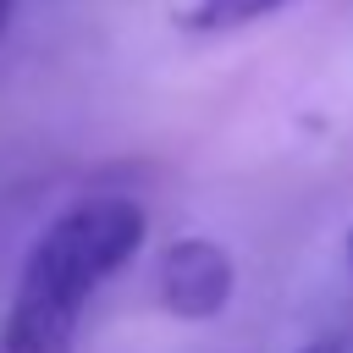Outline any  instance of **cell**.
Instances as JSON below:
<instances>
[{
	"label": "cell",
	"mask_w": 353,
	"mask_h": 353,
	"mask_svg": "<svg viewBox=\"0 0 353 353\" xmlns=\"http://www.w3.org/2000/svg\"><path fill=\"white\" fill-rule=\"evenodd\" d=\"M143 237H149V215L121 193H94L66 204L22 259L0 325V353H72L88 298L121 265L138 259Z\"/></svg>",
	"instance_id": "obj_1"
},
{
	"label": "cell",
	"mask_w": 353,
	"mask_h": 353,
	"mask_svg": "<svg viewBox=\"0 0 353 353\" xmlns=\"http://www.w3.org/2000/svg\"><path fill=\"white\" fill-rule=\"evenodd\" d=\"M237 265L210 237H176L154 265V298L176 320H215L232 303Z\"/></svg>",
	"instance_id": "obj_2"
},
{
	"label": "cell",
	"mask_w": 353,
	"mask_h": 353,
	"mask_svg": "<svg viewBox=\"0 0 353 353\" xmlns=\"http://www.w3.org/2000/svg\"><path fill=\"white\" fill-rule=\"evenodd\" d=\"M287 6H298V0H193V6L182 11V28H188V33L215 39V33L254 28V22H265V17L287 11Z\"/></svg>",
	"instance_id": "obj_3"
},
{
	"label": "cell",
	"mask_w": 353,
	"mask_h": 353,
	"mask_svg": "<svg viewBox=\"0 0 353 353\" xmlns=\"http://www.w3.org/2000/svg\"><path fill=\"white\" fill-rule=\"evenodd\" d=\"M298 353H347V342H342V336H320V342H309V347H298Z\"/></svg>",
	"instance_id": "obj_4"
},
{
	"label": "cell",
	"mask_w": 353,
	"mask_h": 353,
	"mask_svg": "<svg viewBox=\"0 0 353 353\" xmlns=\"http://www.w3.org/2000/svg\"><path fill=\"white\" fill-rule=\"evenodd\" d=\"M11 11H17V0H0V33L11 28Z\"/></svg>",
	"instance_id": "obj_5"
},
{
	"label": "cell",
	"mask_w": 353,
	"mask_h": 353,
	"mask_svg": "<svg viewBox=\"0 0 353 353\" xmlns=\"http://www.w3.org/2000/svg\"><path fill=\"white\" fill-rule=\"evenodd\" d=\"M347 265H353V232H347Z\"/></svg>",
	"instance_id": "obj_6"
}]
</instances>
